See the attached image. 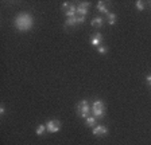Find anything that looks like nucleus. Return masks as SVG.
<instances>
[{"label": "nucleus", "instance_id": "obj_5", "mask_svg": "<svg viewBox=\"0 0 151 145\" xmlns=\"http://www.w3.org/2000/svg\"><path fill=\"white\" fill-rule=\"evenodd\" d=\"M89 6H91V3H86V1H84V3H80L78 6H77V15L78 16H84L88 14L89 11Z\"/></svg>", "mask_w": 151, "mask_h": 145}, {"label": "nucleus", "instance_id": "obj_12", "mask_svg": "<svg viewBox=\"0 0 151 145\" xmlns=\"http://www.w3.org/2000/svg\"><path fill=\"white\" fill-rule=\"evenodd\" d=\"M85 124H86V126H91V128H93L94 125H96V120H97V118H96V117H93V116H89V117H86V118H85Z\"/></svg>", "mask_w": 151, "mask_h": 145}, {"label": "nucleus", "instance_id": "obj_13", "mask_svg": "<svg viewBox=\"0 0 151 145\" xmlns=\"http://www.w3.org/2000/svg\"><path fill=\"white\" fill-rule=\"evenodd\" d=\"M107 18H108V23H109L111 26H113L115 23H116V15H115V14L109 12V14L107 15Z\"/></svg>", "mask_w": 151, "mask_h": 145}, {"label": "nucleus", "instance_id": "obj_2", "mask_svg": "<svg viewBox=\"0 0 151 145\" xmlns=\"http://www.w3.org/2000/svg\"><path fill=\"white\" fill-rule=\"evenodd\" d=\"M92 113H93V117L96 118H101L104 117L105 114V106H104V102L97 100V101H94L93 105H92Z\"/></svg>", "mask_w": 151, "mask_h": 145}, {"label": "nucleus", "instance_id": "obj_3", "mask_svg": "<svg viewBox=\"0 0 151 145\" xmlns=\"http://www.w3.org/2000/svg\"><path fill=\"white\" fill-rule=\"evenodd\" d=\"M91 110H92V107L89 106L88 101H85V100L80 101V104L77 105V114H78L80 117H82V118L89 117V112Z\"/></svg>", "mask_w": 151, "mask_h": 145}, {"label": "nucleus", "instance_id": "obj_11", "mask_svg": "<svg viewBox=\"0 0 151 145\" xmlns=\"http://www.w3.org/2000/svg\"><path fill=\"white\" fill-rule=\"evenodd\" d=\"M97 10L100 11V12H103V14H109V11H108V8H107V4H105V1H99L97 3Z\"/></svg>", "mask_w": 151, "mask_h": 145}, {"label": "nucleus", "instance_id": "obj_6", "mask_svg": "<svg viewBox=\"0 0 151 145\" xmlns=\"http://www.w3.org/2000/svg\"><path fill=\"white\" fill-rule=\"evenodd\" d=\"M85 22V18L84 16H76V18H69V19L65 20V27L68 26H76V24H81V23Z\"/></svg>", "mask_w": 151, "mask_h": 145}, {"label": "nucleus", "instance_id": "obj_4", "mask_svg": "<svg viewBox=\"0 0 151 145\" xmlns=\"http://www.w3.org/2000/svg\"><path fill=\"white\" fill-rule=\"evenodd\" d=\"M61 129V122L58 120H50L46 122V130L49 133H57Z\"/></svg>", "mask_w": 151, "mask_h": 145}, {"label": "nucleus", "instance_id": "obj_14", "mask_svg": "<svg viewBox=\"0 0 151 145\" xmlns=\"http://www.w3.org/2000/svg\"><path fill=\"white\" fill-rule=\"evenodd\" d=\"M45 130H46V125H38L37 126V130H35V133H37L38 136H42L45 133Z\"/></svg>", "mask_w": 151, "mask_h": 145}, {"label": "nucleus", "instance_id": "obj_1", "mask_svg": "<svg viewBox=\"0 0 151 145\" xmlns=\"http://www.w3.org/2000/svg\"><path fill=\"white\" fill-rule=\"evenodd\" d=\"M32 26H34V19H32V16L30 14L22 12L15 18V27L18 31L26 32L28 30H31Z\"/></svg>", "mask_w": 151, "mask_h": 145}, {"label": "nucleus", "instance_id": "obj_18", "mask_svg": "<svg viewBox=\"0 0 151 145\" xmlns=\"http://www.w3.org/2000/svg\"><path fill=\"white\" fill-rule=\"evenodd\" d=\"M146 81H147V83L151 86V75H147V78H146Z\"/></svg>", "mask_w": 151, "mask_h": 145}, {"label": "nucleus", "instance_id": "obj_9", "mask_svg": "<svg viewBox=\"0 0 151 145\" xmlns=\"http://www.w3.org/2000/svg\"><path fill=\"white\" fill-rule=\"evenodd\" d=\"M65 15L68 16V19H69V18H76V16H77V7L70 4V7L65 11Z\"/></svg>", "mask_w": 151, "mask_h": 145}, {"label": "nucleus", "instance_id": "obj_15", "mask_svg": "<svg viewBox=\"0 0 151 145\" xmlns=\"http://www.w3.org/2000/svg\"><path fill=\"white\" fill-rule=\"evenodd\" d=\"M136 8H138L139 11H143L145 10V3L140 1V0H138V1H136Z\"/></svg>", "mask_w": 151, "mask_h": 145}, {"label": "nucleus", "instance_id": "obj_16", "mask_svg": "<svg viewBox=\"0 0 151 145\" xmlns=\"http://www.w3.org/2000/svg\"><path fill=\"white\" fill-rule=\"evenodd\" d=\"M97 51H99L100 54H105V53H107V47H105V46H99Z\"/></svg>", "mask_w": 151, "mask_h": 145}, {"label": "nucleus", "instance_id": "obj_17", "mask_svg": "<svg viewBox=\"0 0 151 145\" xmlns=\"http://www.w3.org/2000/svg\"><path fill=\"white\" fill-rule=\"evenodd\" d=\"M69 7H70V3H63V4H62V10L66 11L68 8H69Z\"/></svg>", "mask_w": 151, "mask_h": 145}, {"label": "nucleus", "instance_id": "obj_10", "mask_svg": "<svg viewBox=\"0 0 151 145\" xmlns=\"http://www.w3.org/2000/svg\"><path fill=\"white\" fill-rule=\"evenodd\" d=\"M92 27H96V28H99V27H101L103 26V18H100V16H96V18H93L91 22Z\"/></svg>", "mask_w": 151, "mask_h": 145}, {"label": "nucleus", "instance_id": "obj_7", "mask_svg": "<svg viewBox=\"0 0 151 145\" xmlns=\"http://www.w3.org/2000/svg\"><path fill=\"white\" fill-rule=\"evenodd\" d=\"M107 133H108V128H107V126L99 125V126H94V128H93V134L94 136H105Z\"/></svg>", "mask_w": 151, "mask_h": 145}, {"label": "nucleus", "instance_id": "obj_8", "mask_svg": "<svg viewBox=\"0 0 151 145\" xmlns=\"http://www.w3.org/2000/svg\"><path fill=\"white\" fill-rule=\"evenodd\" d=\"M101 42H103V35L101 34H94L91 39V43L93 44V46H96V47L101 46Z\"/></svg>", "mask_w": 151, "mask_h": 145}, {"label": "nucleus", "instance_id": "obj_19", "mask_svg": "<svg viewBox=\"0 0 151 145\" xmlns=\"http://www.w3.org/2000/svg\"><path fill=\"white\" fill-rule=\"evenodd\" d=\"M4 112H6V109H4V107L1 106V107H0V114H1V116H3V114H4Z\"/></svg>", "mask_w": 151, "mask_h": 145}]
</instances>
